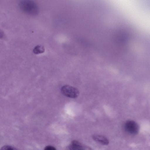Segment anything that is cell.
<instances>
[{
    "label": "cell",
    "mask_w": 150,
    "mask_h": 150,
    "mask_svg": "<svg viewBox=\"0 0 150 150\" xmlns=\"http://www.w3.org/2000/svg\"><path fill=\"white\" fill-rule=\"evenodd\" d=\"M19 6L22 11L29 15L35 16L38 13V7L37 4L33 1H21L19 3Z\"/></svg>",
    "instance_id": "6da1fadb"
},
{
    "label": "cell",
    "mask_w": 150,
    "mask_h": 150,
    "mask_svg": "<svg viewBox=\"0 0 150 150\" xmlns=\"http://www.w3.org/2000/svg\"><path fill=\"white\" fill-rule=\"evenodd\" d=\"M61 91L64 95L71 98L77 97L79 94V91L77 88L69 85L63 86L61 88Z\"/></svg>",
    "instance_id": "3957f363"
},
{
    "label": "cell",
    "mask_w": 150,
    "mask_h": 150,
    "mask_svg": "<svg viewBox=\"0 0 150 150\" xmlns=\"http://www.w3.org/2000/svg\"><path fill=\"white\" fill-rule=\"evenodd\" d=\"M69 150H85L84 147L79 142L73 141L71 143Z\"/></svg>",
    "instance_id": "5b68a950"
},
{
    "label": "cell",
    "mask_w": 150,
    "mask_h": 150,
    "mask_svg": "<svg viewBox=\"0 0 150 150\" xmlns=\"http://www.w3.org/2000/svg\"><path fill=\"white\" fill-rule=\"evenodd\" d=\"M124 127L125 131L131 135H136L139 132V125L137 123L133 120L127 121L125 123Z\"/></svg>",
    "instance_id": "7a4b0ae2"
},
{
    "label": "cell",
    "mask_w": 150,
    "mask_h": 150,
    "mask_svg": "<svg viewBox=\"0 0 150 150\" xmlns=\"http://www.w3.org/2000/svg\"><path fill=\"white\" fill-rule=\"evenodd\" d=\"M44 150H56L55 148L51 146H46Z\"/></svg>",
    "instance_id": "ba28073f"
},
{
    "label": "cell",
    "mask_w": 150,
    "mask_h": 150,
    "mask_svg": "<svg viewBox=\"0 0 150 150\" xmlns=\"http://www.w3.org/2000/svg\"><path fill=\"white\" fill-rule=\"evenodd\" d=\"M0 150H18L15 148L10 146H5L2 147Z\"/></svg>",
    "instance_id": "52a82bcc"
},
{
    "label": "cell",
    "mask_w": 150,
    "mask_h": 150,
    "mask_svg": "<svg viewBox=\"0 0 150 150\" xmlns=\"http://www.w3.org/2000/svg\"><path fill=\"white\" fill-rule=\"evenodd\" d=\"M44 47L41 45H38L35 46L34 48L33 52V53L36 54H41L45 51Z\"/></svg>",
    "instance_id": "8992f818"
},
{
    "label": "cell",
    "mask_w": 150,
    "mask_h": 150,
    "mask_svg": "<svg viewBox=\"0 0 150 150\" xmlns=\"http://www.w3.org/2000/svg\"><path fill=\"white\" fill-rule=\"evenodd\" d=\"M95 141L103 145H107L109 143L108 139L104 136L98 134H95L92 136Z\"/></svg>",
    "instance_id": "277c9868"
}]
</instances>
